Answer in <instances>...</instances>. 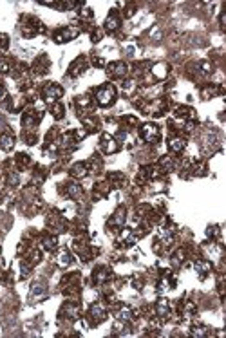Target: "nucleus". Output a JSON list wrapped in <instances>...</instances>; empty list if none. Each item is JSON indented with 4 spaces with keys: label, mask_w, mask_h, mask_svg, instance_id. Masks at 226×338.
<instances>
[{
    "label": "nucleus",
    "mask_w": 226,
    "mask_h": 338,
    "mask_svg": "<svg viewBox=\"0 0 226 338\" xmlns=\"http://www.w3.org/2000/svg\"><path fill=\"white\" fill-rule=\"evenodd\" d=\"M114 98V89L112 87H103L98 91V101L100 105H109Z\"/></svg>",
    "instance_id": "1"
},
{
    "label": "nucleus",
    "mask_w": 226,
    "mask_h": 338,
    "mask_svg": "<svg viewBox=\"0 0 226 338\" xmlns=\"http://www.w3.org/2000/svg\"><path fill=\"white\" fill-rule=\"evenodd\" d=\"M141 132H143V138L145 139H154L157 136V129L154 127V125H145Z\"/></svg>",
    "instance_id": "2"
},
{
    "label": "nucleus",
    "mask_w": 226,
    "mask_h": 338,
    "mask_svg": "<svg viewBox=\"0 0 226 338\" xmlns=\"http://www.w3.org/2000/svg\"><path fill=\"white\" fill-rule=\"evenodd\" d=\"M111 72H112V74H116V76H121V74H125V72H127V67H125L123 63H120V61H118V63H112V65H111Z\"/></svg>",
    "instance_id": "3"
},
{
    "label": "nucleus",
    "mask_w": 226,
    "mask_h": 338,
    "mask_svg": "<svg viewBox=\"0 0 226 338\" xmlns=\"http://www.w3.org/2000/svg\"><path fill=\"white\" fill-rule=\"evenodd\" d=\"M67 193H69V195H72V197H78V195H81V188H80L78 184L71 183L69 186H67Z\"/></svg>",
    "instance_id": "4"
},
{
    "label": "nucleus",
    "mask_w": 226,
    "mask_h": 338,
    "mask_svg": "<svg viewBox=\"0 0 226 338\" xmlns=\"http://www.w3.org/2000/svg\"><path fill=\"white\" fill-rule=\"evenodd\" d=\"M103 147L107 152H114L116 150V143H114V139H111L109 136H105L103 138Z\"/></svg>",
    "instance_id": "5"
},
{
    "label": "nucleus",
    "mask_w": 226,
    "mask_h": 338,
    "mask_svg": "<svg viewBox=\"0 0 226 338\" xmlns=\"http://www.w3.org/2000/svg\"><path fill=\"white\" fill-rule=\"evenodd\" d=\"M60 94H61V89H58V87H49V89H47V98H49V100H54V98H58Z\"/></svg>",
    "instance_id": "6"
},
{
    "label": "nucleus",
    "mask_w": 226,
    "mask_h": 338,
    "mask_svg": "<svg viewBox=\"0 0 226 338\" xmlns=\"http://www.w3.org/2000/svg\"><path fill=\"white\" fill-rule=\"evenodd\" d=\"M45 291V284L44 282H42V280H40V282H36L35 286H33V295H42V293H44Z\"/></svg>",
    "instance_id": "7"
},
{
    "label": "nucleus",
    "mask_w": 226,
    "mask_h": 338,
    "mask_svg": "<svg viewBox=\"0 0 226 338\" xmlns=\"http://www.w3.org/2000/svg\"><path fill=\"white\" fill-rule=\"evenodd\" d=\"M0 147H2V148H11V147H13V138H9V136H2V138H0Z\"/></svg>",
    "instance_id": "8"
},
{
    "label": "nucleus",
    "mask_w": 226,
    "mask_h": 338,
    "mask_svg": "<svg viewBox=\"0 0 226 338\" xmlns=\"http://www.w3.org/2000/svg\"><path fill=\"white\" fill-rule=\"evenodd\" d=\"M85 166L83 165H74L72 166V175H78V177H81V175H85Z\"/></svg>",
    "instance_id": "9"
},
{
    "label": "nucleus",
    "mask_w": 226,
    "mask_h": 338,
    "mask_svg": "<svg viewBox=\"0 0 226 338\" xmlns=\"http://www.w3.org/2000/svg\"><path fill=\"white\" fill-rule=\"evenodd\" d=\"M183 147H184V141H183V139H172V141H170V148H172V150H181Z\"/></svg>",
    "instance_id": "10"
},
{
    "label": "nucleus",
    "mask_w": 226,
    "mask_h": 338,
    "mask_svg": "<svg viewBox=\"0 0 226 338\" xmlns=\"http://www.w3.org/2000/svg\"><path fill=\"white\" fill-rule=\"evenodd\" d=\"M123 221H125V213H123V210H120V212L116 213V217H114L111 223H112V224H121Z\"/></svg>",
    "instance_id": "11"
},
{
    "label": "nucleus",
    "mask_w": 226,
    "mask_h": 338,
    "mask_svg": "<svg viewBox=\"0 0 226 338\" xmlns=\"http://www.w3.org/2000/svg\"><path fill=\"white\" fill-rule=\"evenodd\" d=\"M91 313H92V315H94L96 318H103V309H101V307H100V306H94V307H92V309H91Z\"/></svg>",
    "instance_id": "12"
},
{
    "label": "nucleus",
    "mask_w": 226,
    "mask_h": 338,
    "mask_svg": "<svg viewBox=\"0 0 226 338\" xmlns=\"http://www.w3.org/2000/svg\"><path fill=\"white\" fill-rule=\"evenodd\" d=\"M195 268L201 269V273H206V271H210V264H208V262H197V264H195Z\"/></svg>",
    "instance_id": "13"
},
{
    "label": "nucleus",
    "mask_w": 226,
    "mask_h": 338,
    "mask_svg": "<svg viewBox=\"0 0 226 338\" xmlns=\"http://www.w3.org/2000/svg\"><path fill=\"white\" fill-rule=\"evenodd\" d=\"M107 27H109V29H116V27H118V18L111 17L109 20H107Z\"/></svg>",
    "instance_id": "14"
},
{
    "label": "nucleus",
    "mask_w": 226,
    "mask_h": 338,
    "mask_svg": "<svg viewBox=\"0 0 226 338\" xmlns=\"http://www.w3.org/2000/svg\"><path fill=\"white\" fill-rule=\"evenodd\" d=\"M157 313H159L161 316H165V315H166V304L165 302H161L159 306H157Z\"/></svg>",
    "instance_id": "15"
},
{
    "label": "nucleus",
    "mask_w": 226,
    "mask_h": 338,
    "mask_svg": "<svg viewBox=\"0 0 226 338\" xmlns=\"http://www.w3.org/2000/svg\"><path fill=\"white\" fill-rule=\"evenodd\" d=\"M60 262H61V264H69V262H71L69 255H67V253H61V259H60Z\"/></svg>",
    "instance_id": "16"
},
{
    "label": "nucleus",
    "mask_w": 226,
    "mask_h": 338,
    "mask_svg": "<svg viewBox=\"0 0 226 338\" xmlns=\"http://www.w3.org/2000/svg\"><path fill=\"white\" fill-rule=\"evenodd\" d=\"M54 244H56L54 239H45V248H54Z\"/></svg>",
    "instance_id": "17"
},
{
    "label": "nucleus",
    "mask_w": 226,
    "mask_h": 338,
    "mask_svg": "<svg viewBox=\"0 0 226 338\" xmlns=\"http://www.w3.org/2000/svg\"><path fill=\"white\" fill-rule=\"evenodd\" d=\"M9 181L13 183V184H17V183H18V177H17V175H11V177H9Z\"/></svg>",
    "instance_id": "18"
},
{
    "label": "nucleus",
    "mask_w": 226,
    "mask_h": 338,
    "mask_svg": "<svg viewBox=\"0 0 226 338\" xmlns=\"http://www.w3.org/2000/svg\"><path fill=\"white\" fill-rule=\"evenodd\" d=\"M6 69H7V65H6L4 61H0V71H6Z\"/></svg>",
    "instance_id": "19"
},
{
    "label": "nucleus",
    "mask_w": 226,
    "mask_h": 338,
    "mask_svg": "<svg viewBox=\"0 0 226 338\" xmlns=\"http://www.w3.org/2000/svg\"><path fill=\"white\" fill-rule=\"evenodd\" d=\"M0 100H2V89H0Z\"/></svg>",
    "instance_id": "20"
}]
</instances>
